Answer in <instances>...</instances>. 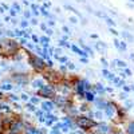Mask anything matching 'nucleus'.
Masks as SVG:
<instances>
[{
  "instance_id": "f257e3e1",
  "label": "nucleus",
  "mask_w": 134,
  "mask_h": 134,
  "mask_svg": "<svg viewBox=\"0 0 134 134\" xmlns=\"http://www.w3.org/2000/svg\"><path fill=\"white\" fill-rule=\"evenodd\" d=\"M127 131H129V134H134V124H131V125H130V127H129V130H127Z\"/></svg>"
}]
</instances>
